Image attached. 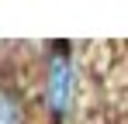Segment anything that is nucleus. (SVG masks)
<instances>
[{
  "mask_svg": "<svg viewBox=\"0 0 128 124\" xmlns=\"http://www.w3.org/2000/svg\"><path fill=\"white\" fill-rule=\"evenodd\" d=\"M73 100V65H69V41L48 45V69H45V107L56 117V124L66 117Z\"/></svg>",
  "mask_w": 128,
  "mask_h": 124,
  "instance_id": "obj_1",
  "label": "nucleus"
},
{
  "mask_svg": "<svg viewBox=\"0 0 128 124\" xmlns=\"http://www.w3.org/2000/svg\"><path fill=\"white\" fill-rule=\"evenodd\" d=\"M0 124H28L21 90L4 83V79H0Z\"/></svg>",
  "mask_w": 128,
  "mask_h": 124,
  "instance_id": "obj_2",
  "label": "nucleus"
}]
</instances>
